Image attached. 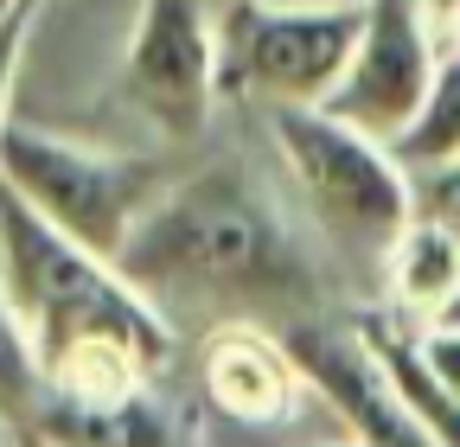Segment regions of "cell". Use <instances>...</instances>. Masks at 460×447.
Returning a JSON list of instances; mask_svg holds the SVG:
<instances>
[{
    "mask_svg": "<svg viewBox=\"0 0 460 447\" xmlns=\"http://www.w3.org/2000/svg\"><path fill=\"white\" fill-rule=\"evenodd\" d=\"M307 390L295 352L262 320H224L205 339V397L237 422H281Z\"/></svg>",
    "mask_w": 460,
    "mask_h": 447,
    "instance_id": "obj_9",
    "label": "cell"
},
{
    "mask_svg": "<svg viewBox=\"0 0 460 447\" xmlns=\"http://www.w3.org/2000/svg\"><path fill=\"white\" fill-rule=\"evenodd\" d=\"M0 186H13L39 217H51L65 237L90 243L96 256H122L135 224L160 205L166 173L141 153H115L96 141L51 135L39 122L0 128Z\"/></svg>",
    "mask_w": 460,
    "mask_h": 447,
    "instance_id": "obj_4",
    "label": "cell"
},
{
    "mask_svg": "<svg viewBox=\"0 0 460 447\" xmlns=\"http://www.w3.org/2000/svg\"><path fill=\"white\" fill-rule=\"evenodd\" d=\"M39 7H45V0H26V7H20L7 26H0V128L13 122V77H20V58H26V45H32Z\"/></svg>",
    "mask_w": 460,
    "mask_h": 447,
    "instance_id": "obj_14",
    "label": "cell"
},
{
    "mask_svg": "<svg viewBox=\"0 0 460 447\" xmlns=\"http://www.w3.org/2000/svg\"><path fill=\"white\" fill-rule=\"evenodd\" d=\"M429 192H435V217H447L454 231H460V166L441 173V180H429Z\"/></svg>",
    "mask_w": 460,
    "mask_h": 447,
    "instance_id": "obj_16",
    "label": "cell"
},
{
    "mask_svg": "<svg viewBox=\"0 0 460 447\" xmlns=\"http://www.w3.org/2000/svg\"><path fill=\"white\" fill-rule=\"evenodd\" d=\"M122 90L172 141H199L217 102V20L205 0H141Z\"/></svg>",
    "mask_w": 460,
    "mask_h": 447,
    "instance_id": "obj_7",
    "label": "cell"
},
{
    "mask_svg": "<svg viewBox=\"0 0 460 447\" xmlns=\"http://www.w3.org/2000/svg\"><path fill=\"white\" fill-rule=\"evenodd\" d=\"M365 0H230L217 13V90L326 102L352 65Z\"/></svg>",
    "mask_w": 460,
    "mask_h": 447,
    "instance_id": "obj_5",
    "label": "cell"
},
{
    "mask_svg": "<svg viewBox=\"0 0 460 447\" xmlns=\"http://www.w3.org/2000/svg\"><path fill=\"white\" fill-rule=\"evenodd\" d=\"M441 13L429 0H365V26L352 45V65L320 102L326 116L352 122L377 141H396L422 109L435 65H441Z\"/></svg>",
    "mask_w": 460,
    "mask_h": 447,
    "instance_id": "obj_6",
    "label": "cell"
},
{
    "mask_svg": "<svg viewBox=\"0 0 460 447\" xmlns=\"http://www.w3.org/2000/svg\"><path fill=\"white\" fill-rule=\"evenodd\" d=\"M45 416H51V383H45L39 346H32V332H26L7 282H0V422L32 428Z\"/></svg>",
    "mask_w": 460,
    "mask_h": 447,
    "instance_id": "obj_13",
    "label": "cell"
},
{
    "mask_svg": "<svg viewBox=\"0 0 460 447\" xmlns=\"http://www.w3.org/2000/svg\"><path fill=\"white\" fill-rule=\"evenodd\" d=\"M281 339H288V352H295L307 390H320V397L339 409V422L352 428V441H365V447H435L429 428L402 409L396 383L384 377L377 352L365 346L358 320L332 326V320H307L301 313V320L281 326Z\"/></svg>",
    "mask_w": 460,
    "mask_h": 447,
    "instance_id": "obj_8",
    "label": "cell"
},
{
    "mask_svg": "<svg viewBox=\"0 0 460 447\" xmlns=\"http://www.w3.org/2000/svg\"><path fill=\"white\" fill-rule=\"evenodd\" d=\"M429 326H460V288H454V294H447V307H441V313H435V320H429Z\"/></svg>",
    "mask_w": 460,
    "mask_h": 447,
    "instance_id": "obj_17",
    "label": "cell"
},
{
    "mask_svg": "<svg viewBox=\"0 0 460 447\" xmlns=\"http://www.w3.org/2000/svg\"><path fill=\"white\" fill-rule=\"evenodd\" d=\"M422 358L441 377V390L460 403V326H422Z\"/></svg>",
    "mask_w": 460,
    "mask_h": 447,
    "instance_id": "obj_15",
    "label": "cell"
},
{
    "mask_svg": "<svg viewBox=\"0 0 460 447\" xmlns=\"http://www.w3.org/2000/svg\"><path fill=\"white\" fill-rule=\"evenodd\" d=\"M128 282L172 320V307H217L256 320L262 307H295L307 275L288 250L281 224L237 173H199L160 192L115 256Z\"/></svg>",
    "mask_w": 460,
    "mask_h": 447,
    "instance_id": "obj_1",
    "label": "cell"
},
{
    "mask_svg": "<svg viewBox=\"0 0 460 447\" xmlns=\"http://www.w3.org/2000/svg\"><path fill=\"white\" fill-rule=\"evenodd\" d=\"M429 7H435V13H441V20H447V13H454V7H460V0H429Z\"/></svg>",
    "mask_w": 460,
    "mask_h": 447,
    "instance_id": "obj_20",
    "label": "cell"
},
{
    "mask_svg": "<svg viewBox=\"0 0 460 447\" xmlns=\"http://www.w3.org/2000/svg\"><path fill=\"white\" fill-rule=\"evenodd\" d=\"M0 282L32 332L39 364L77 339H128L154 371L172 358V320L128 282L122 262L65 237L13 186H0Z\"/></svg>",
    "mask_w": 460,
    "mask_h": 447,
    "instance_id": "obj_2",
    "label": "cell"
},
{
    "mask_svg": "<svg viewBox=\"0 0 460 447\" xmlns=\"http://www.w3.org/2000/svg\"><path fill=\"white\" fill-rule=\"evenodd\" d=\"M358 332H365V346L377 352L384 377L396 383L402 409L429 428V441L435 447H460V403L441 390V377L422 358V320H410L402 307H390V313L371 307V313H358Z\"/></svg>",
    "mask_w": 460,
    "mask_h": 447,
    "instance_id": "obj_10",
    "label": "cell"
},
{
    "mask_svg": "<svg viewBox=\"0 0 460 447\" xmlns=\"http://www.w3.org/2000/svg\"><path fill=\"white\" fill-rule=\"evenodd\" d=\"M20 7H26V0H0V26H7V20H13Z\"/></svg>",
    "mask_w": 460,
    "mask_h": 447,
    "instance_id": "obj_19",
    "label": "cell"
},
{
    "mask_svg": "<svg viewBox=\"0 0 460 447\" xmlns=\"http://www.w3.org/2000/svg\"><path fill=\"white\" fill-rule=\"evenodd\" d=\"M460 288V231L447 217H416L384 256V294L410 320H435L447 294Z\"/></svg>",
    "mask_w": 460,
    "mask_h": 447,
    "instance_id": "obj_11",
    "label": "cell"
},
{
    "mask_svg": "<svg viewBox=\"0 0 460 447\" xmlns=\"http://www.w3.org/2000/svg\"><path fill=\"white\" fill-rule=\"evenodd\" d=\"M390 153L410 166V180H441L460 166V51L454 45H441L435 83H429L422 109L410 116V128L390 141Z\"/></svg>",
    "mask_w": 460,
    "mask_h": 447,
    "instance_id": "obj_12",
    "label": "cell"
},
{
    "mask_svg": "<svg viewBox=\"0 0 460 447\" xmlns=\"http://www.w3.org/2000/svg\"><path fill=\"white\" fill-rule=\"evenodd\" d=\"M352 447H365V441H352Z\"/></svg>",
    "mask_w": 460,
    "mask_h": 447,
    "instance_id": "obj_21",
    "label": "cell"
},
{
    "mask_svg": "<svg viewBox=\"0 0 460 447\" xmlns=\"http://www.w3.org/2000/svg\"><path fill=\"white\" fill-rule=\"evenodd\" d=\"M441 39H447V45H454V51H460V7H454V13H447V20H441Z\"/></svg>",
    "mask_w": 460,
    "mask_h": 447,
    "instance_id": "obj_18",
    "label": "cell"
},
{
    "mask_svg": "<svg viewBox=\"0 0 460 447\" xmlns=\"http://www.w3.org/2000/svg\"><path fill=\"white\" fill-rule=\"evenodd\" d=\"M269 135L281 147V166L295 173L314 224L326 231V243L352 268L384 275L390 243L416 224V180L390 153V141L326 116L320 102H275Z\"/></svg>",
    "mask_w": 460,
    "mask_h": 447,
    "instance_id": "obj_3",
    "label": "cell"
}]
</instances>
